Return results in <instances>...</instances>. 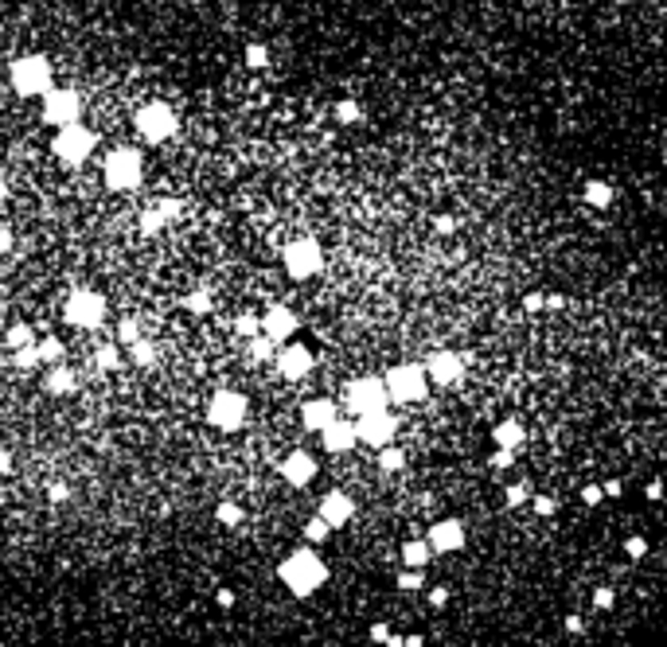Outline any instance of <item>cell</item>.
<instances>
[{"label": "cell", "mask_w": 667, "mask_h": 647, "mask_svg": "<svg viewBox=\"0 0 667 647\" xmlns=\"http://www.w3.org/2000/svg\"><path fill=\"white\" fill-rule=\"evenodd\" d=\"M277 577H281V585L293 593V597H313L316 589L328 581V566H324V558L316 554L313 546H301V550H293L289 558L277 566Z\"/></svg>", "instance_id": "cell-1"}, {"label": "cell", "mask_w": 667, "mask_h": 647, "mask_svg": "<svg viewBox=\"0 0 667 647\" xmlns=\"http://www.w3.org/2000/svg\"><path fill=\"white\" fill-rule=\"evenodd\" d=\"M8 79L20 98H43V94L55 90V67L43 55H24V59H16L8 67Z\"/></svg>", "instance_id": "cell-2"}, {"label": "cell", "mask_w": 667, "mask_h": 647, "mask_svg": "<svg viewBox=\"0 0 667 647\" xmlns=\"http://www.w3.org/2000/svg\"><path fill=\"white\" fill-rule=\"evenodd\" d=\"M386 378V390H391V402L394 406H414V402H425L430 398V371L425 363H398L383 374Z\"/></svg>", "instance_id": "cell-3"}, {"label": "cell", "mask_w": 667, "mask_h": 647, "mask_svg": "<svg viewBox=\"0 0 667 647\" xmlns=\"http://www.w3.org/2000/svg\"><path fill=\"white\" fill-rule=\"evenodd\" d=\"M102 176H106L109 191H133L145 179V157L137 148H113L102 164Z\"/></svg>", "instance_id": "cell-4"}, {"label": "cell", "mask_w": 667, "mask_h": 647, "mask_svg": "<svg viewBox=\"0 0 667 647\" xmlns=\"http://www.w3.org/2000/svg\"><path fill=\"white\" fill-rule=\"evenodd\" d=\"M391 402V390H386V378H375V374H367V378H355V383H347L344 390V410L355 413V417H367V413H379L386 410Z\"/></svg>", "instance_id": "cell-5"}, {"label": "cell", "mask_w": 667, "mask_h": 647, "mask_svg": "<svg viewBox=\"0 0 667 647\" xmlns=\"http://www.w3.org/2000/svg\"><path fill=\"white\" fill-rule=\"evenodd\" d=\"M94 133H90L82 121H74V125H63L55 129V141H51V152H55V160H63L67 168H79L90 160V152H94Z\"/></svg>", "instance_id": "cell-6"}, {"label": "cell", "mask_w": 667, "mask_h": 647, "mask_svg": "<svg viewBox=\"0 0 667 647\" xmlns=\"http://www.w3.org/2000/svg\"><path fill=\"white\" fill-rule=\"evenodd\" d=\"M250 417V402H246L238 390H215L211 402H207V422L215 425L219 433H238Z\"/></svg>", "instance_id": "cell-7"}, {"label": "cell", "mask_w": 667, "mask_h": 647, "mask_svg": "<svg viewBox=\"0 0 667 647\" xmlns=\"http://www.w3.org/2000/svg\"><path fill=\"white\" fill-rule=\"evenodd\" d=\"M137 133L148 141V145H160V141H172L180 129V118L176 109L168 106V102H148V106L137 109V118H133Z\"/></svg>", "instance_id": "cell-8"}, {"label": "cell", "mask_w": 667, "mask_h": 647, "mask_svg": "<svg viewBox=\"0 0 667 647\" xmlns=\"http://www.w3.org/2000/svg\"><path fill=\"white\" fill-rule=\"evenodd\" d=\"M285 273L293 277V281H308V277H316L324 269V250L316 238H293V242L285 246Z\"/></svg>", "instance_id": "cell-9"}, {"label": "cell", "mask_w": 667, "mask_h": 647, "mask_svg": "<svg viewBox=\"0 0 667 647\" xmlns=\"http://www.w3.org/2000/svg\"><path fill=\"white\" fill-rule=\"evenodd\" d=\"M109 304L102 293H94V289H74V293L67 296V304H63V316H67V324H74V328H98L102 320H106Z\"/></svg>", "instance_id": "cell-10"}, {"label": "cell", "mask_w": 667, "mask_h": 647, "mask_svg": "<svg viewBox=\"0 0 667 647\" xmlns=\"http://www.w3.org/2000/svg\"><path fill=\"white\" fill-rule=\"evenodd\" d=\"M82 118V98L74 94V90L67 86H55L51 94H43V121H47L51 129H63V125H74V121Z\"/></svg>", "instance_id": "cell-11"}, {"label": "cell", "mask_w": 667, "mask_h": 647, "mask_svg": "<svg viewBox=\"0 0 667 647\" xmlns=\"http://www.w3.org/2000/svg\"><path fill=\"white\" fill-rule=\"evenodd\" d=\"M359 441L371 445V449H386V445L394 441V433H398V417H394L391 410H379V413H367V417H359Z\"/></svg>", "instance_id": "cell-12"}, {"label": "cell", "mask_w": 667, "mask_h": 647, "mask_svg": "<svg viewBox=\"0 0 667 647\" xmlns=\"http://www.w3.org/2000/svg\"><path fill=\"white\" fill-rule=\"evenodd\" d=\"M425 371H430L433 386H457L464 378V371H469V363H464L461 351H433L425 359Z\"/></svg>", "instance_id": "cell-13"}, {"label": "cell", "mask_w": 667, "mask_h": 647, "mask_svg": "<svg viewBox=\"0 0 667 647\" xmlns=\"http://www.w3.org/2000/svg\"><path fill=\"white\" fill-rule=\"evenodd\" d=\"M274 363H277V371H281V378L297 383V378H304V374H313L316 355L308 351L304 344H281V351H277Z\"/></svg>", "instance_id": "cell-14"}, {"label": "cell", "mask_w": 667, "mask_h": 647, "mask_svg": "<svg viewBox=\"0 0 667 647\" xmlns=\"http://www.w3.org/2000/svg\"><path fill=\"white\" fill-rule=\"evenodd\" d=\"M433 554H457L464 546V522L461 519H437L430 530H425Z\"/></svg>", "instance_id": "cell-15"}, {"label": "cell", "mask_w": 667, "mask_h": 647, "mask_svg": "<svg viewBox=\"0 0 667 647\" xmlns=\"http://www.w3.org/2000/svg\"><path fill=\"white\" fill-rule=\"evenodd\" d=\"M297 328H301V320H297L293 308H285V304H274V308H265L262 316V332L269 335V340H277V344H289L297 335Z\"/></svg>", "instance_id": "cell-16"}, {"label": "cell", "mask_w": 667, "mask_h": 647, "mask_svg": "<svg viewBox=\"0 0 667 647\" xmlns=\"http://www.w3.org/2000/svg\"><path fill=\"white\" fill-rule=\"evenodd\" d=\"M320 441H324V449L336 452V456H340V452H352L355 445H359V425H355V422H344V417H336V422L320 433Z\"/></svg>", "instance_id": "cell-17"}, {"label": "cell", "mask_w": 667, "mask_h": 647, "mask_svg": "<svg viewBox=\"0 0 667 647\" xmlns=\"http://www.w3.org/2000/svg\"><path fill=\"white\" fill-rule=\"evenodd\" d=\"M336 417H340V406L332 398H313V402L301 406V422H304V429H313V433H324Z\"/></svg>", "instance_id": "cell-18"}, {"label": "cell", "mask_w": 667, "mask_h": 647, "mask_svg": "<svg viewBox=\"0 0 667 647\" xmlns=\"http://www.w3.org/2000/svg\"><path fill=\"white\" fill-rule=\"evenodd\" d=\"M316 511H320L332 527H344V522H352V515H355V500H352V495H344V491H328Z\"/></svg>", "instance_id": "cell-19"}, {"label": "cell", "mask_w": 667, "mask_h": 647, "mask_svg": "<svg viewBox=\"0 0 667 647\" xmlns=\"http://www.w3.org/2000/svg\"><path fill=\"white\" fill-rule=\"evenodd\" d=\"M281 476H285L289 484H293V488H304V484H308V480L316 476V461L308 456V452H301V449H297V452H289V456L281 461Z\"/></svg>", "instance_id": "cell-20"}, {"label": "cell", "mask_w": 667, "mask_h": 647, "mask_svg": "<svg viewBox=\"0 0 667 647\" xmlns=\"http://www.w3.org/2000/svg\"><path fill=\"white\" fill-rule=\"evenodd\" d=\"M492 441L503 445V449H523V441H527V429H523L515 417H508V422H500L496 429H492Z\"/></svg>", "instance_id": "cell-21"}, {"label": "cell", "mask_w": 667, "mask_h": 647, "mask_svg": "<svg viewBox=\"0 0 667 647\" xmlns=\"http://www.w3.org/2000/svg\"><path fill=\"white\" fill-rule=\"evenodd\" d=\"M74 386H79V378H74V371L70 367H63V363H55L51 367V374H47V394H74Z\"/></svg>", "instance_id": "cell-22"}, {"label": "cell", "mask_w": 667, "mask_h": 647, "mask_svg": "<svg viewBox=\"0 0 667 647\" xmlns=\"http://www.w3.org/2000/svg\"><path fill=\"white\" fill-rule=\"evenodd\" d=\"M430 558H433L430 538H410V542H402V561H406L410 569H422Z\"/></svg>", "instance_id": "cell-23"}, {"label": "cell", "mask_w": 667, "mask_h": 647, "mask_svg": "<svg viewBox=\"0 0 667 647\" xmlns=\"http://www.w3.org/2000/svg\"><path fill=\"white\" fill-rule=\"evenodd\" d=\"M246 351H250V359H254V363H269V359H277L281 344H277V340H269L265 332H258L254 340H250V347H246Z\"/></svg>", "instance_id": "cell-24"}, {"label": "cell", "mask_w": 667, "mask_h": 647, "mask_svg": "<svg viewBox=\"0 0 667 647\" xmlns=\"http://www.w3.org/2000/svg\"><path fill=\"white\" fill-rule=\"evenodd\" d=\"M332 522H328V519H324V515H320V511H316V515H313V519H308V522H304V542H313V546H316V542H324V538H328V534H332Z\"/></svg>", "instance_id": "cell-25"}, {"label": "cell", "mask_w": 667, "mask_h": 647, "mask_svg": "<svg viewBox=\"0 0 667 647\" xmlns=\"http://www.w3.org/2000/svg\"><path fill=\"white\" fill-rule=\"evenodd\" d=\"M586 203L589 207H609L613 203V187H609L605 179H589L586 184Z\"/></svg>", "instance_id": "cell-26"}, {"label": "cell", "mask_w": 667, "mask_h": 647, "mask_svg": "<svg viewBox=\"0 0 667 647\" xmlns=\"http://www.w3.org/2000/svg\"><path fill=\"white\" fill-rule=\"evenodd\" d=\"M94 363H98L102 371H118V367H121V351H118V344H102L98 351H94Z\"/></svg>", "instance_id": "cell-27"}, {"label": "cell", "mask_w": 667, "mask_h": 647, "mask_svg": "<svg viewBox=\"0 0 667 647\" xmlns=\"http://www.w3.org/2000/svg\"><path fill=\"white\" fill-rule=\"evenodd\" d=\"M129 359H133L137 367H152L157 363V347L148 344V340H137V344L129 347Z\"/></svg>", "instance_id": "cell-28"}, {"label": "cell", "mask_w": 667, "mask_h": 647, "mask_svg": "<svg viewBox=\"0 0 667 647\" xmlns=\"http://www.w3.org/2000/svg\"><path fill=\"white\" fill-rule=\"evenodd\" d=\"M36 363H43V359H40V344H28V347H20V351H12V367L31 371Z\"/></svg>", "instance_id": "cell-29"}, {"label": "cell", "mask_w": 667, "mask_h": 647, "mask_svg": "<svg viewBox=\"0 0 667 647\" xmlns=\"http://www.w3.org/2000/svg\"><path fill=\"white\" fill-rule=\"evenodd\" d=\"M63 355H67V351H63V340H55V335L40 340V359H43V363L55 367V363H63Z\"/></svg>", "instance_id": "cell-30"}, {"label": "cell", "mask_w": 667, "mask_h": 647, "mask_svg": "<svg viewBox=\"0 0 667 647\" xmlns=\"http://www.w3.org/2000/svg\"><path fill=\"white\" fill-rule=\"evenodd\" d=\"M4 344H8L12 351H20V347L36 344V340H31V328H28V324H12V328H8V335H4Z\"/></svg>", "instance_id": "cell-31"}, {"label": "cell", "mask_w": 667, "mask_h": 647, "mask_svg": "<svg viewBox=\"0 0 667 647\" xmlns=\"http://www.w3.org/2000/svg\"><path fill=\"white\" fill-rule=\"evenodd\" d=\"M379 468H383V472H402V468H406V452L386 445V449L379 452Z\"/></svg>", "instance_id": "cell-32"}, {"label": "cell", "mask_w": 667, "mask_h": 647, "mask_svg": "<svg viewBox=\"0 0 667 647\" xmlns=\"http://www.w3.org/2000/svg\"><path fill=\"white\" fill-rule=\"evenodd\" d=\"M235 332L242 335V340H254L258 332H262V316H254V312H242L235 320Z\"/></svg>", "instance_id": "cell-33"}, {"label": "cell", "mask_w": 667, "mask_h": 647, "mask_svg": "<svg viewBox=\"0 0 667 647\" xmlns=\"http://www.w3.org/2000/svg\"><path fill=\"white\" fill-rule=\"evenodd\" d=\"M211 308H215V304H211V293H207V289H196V293H187V312L207 316Z\"/></svg>", "instance_id": "cell-34"}, {"label": "cell", "mask_w": 667, "mask_h": 647, "mask_svg": "<svg viewBox=\"0 0 667 647\" xmlns=\"http://www.w3.org/2000/svg\"><path fill=\"white\" fill-rule=\"evenodd\" d=\"M359 118H363L359 102H340V106H336V121H340V125H355Z\"/></svg>", "instance_id": "cell-35"}, {"label": "cell", "mask_w": 667, "mask_h": 647, "mask_svg": "<svg viewBox=\"0 0 667 647\" xmlns=\"http://www.w3.org/2000/svg\"><path fill=\"white\" fill-rule=\"evenodd\" d=\"M265 63H269V47H265V43H250V47H246V67L262 70Z\"/></svg>", "instance_id": "cell-36"}, {"label": "cell", "mask_w": 667, "mask_h": 647, "mask_svg": "<svg viewBox=\"0 0 667 647\" xmlns=\"http://www.w3.org/2000/svg\"><path fill=\"white\" fill-rule=\"evenodd\" d=\"M118 340H121L125 347L137 344V340H141V320H121V324H118Z\"/></svg>", "instance_id": "cell-37"}, {"label": "cell", "mask_w": 667, "mask_h": 647, "mask_svg": "<svg viewBox=\"0 0 667 647\" xmlns=\"http://www.w3.org/2000/svg\"><path fill=\"white\" fill-rule=\"evenodd\" d=\"M219 522H223V527H238V522H242V507H238V503H219Z\"/></svg>", "instance_id": "cell-38"}, {"label": "cell", "mask_w": 667, "mask_h": 647, "mask_svg": "<svg viewBox=\"0 0 667 647\" xmlns=\"http://www.w3.org/2000/svg\"><path fill=\"white\" fill-rule=\"evenodd\" d=\"M157 230H164V215L152 207V211H145V215H141V234H157Z\"/></svg>", "instance_id": "cell-39"}, {"label": "cell", "mask_w": 667, "mask_h": 647, "mask_svg": "<svg viewBox=\"0 0 667 647\" xmlns=\"http://www.w3.org/2000/svg\"><path fill=\"white\" fill-rule=\"evenodd\" d=\"M488 464H492L496 472H500V468H511V464H515V449H503V445H496V452L488 456Z\"/></svg>", "instance_id": "cell-40"}, {"label": "cell", "mask_w": 667, "mask_h": 647, "mask_svg": "<svg viewBox=\"0 0 667 647\" xmlns=\"http://www.w3.org/2000/svg\"><path fill=\"white\" fill-rule=\"evenodd\" d=\"M601 500H605V484H586V488H581V503H586V507H597Z\"/></svg>", "instance_id": "cell-41"}, {"label": "cell", "mask_w": 667, "mask_h": 647, "mask_svg": "<svg viewBox=\"0 0 667 647\" xmlns=\"http://www.w3.org/2000/svg\"><path fill=\"white\" fill-rule=\"evenodd\" d=\"M531 507H535V515H539V519H550V515L558 511V503L550 500V495H535V500H531Z\"/></svg>", "instance_id": "cell-42"}, {"label": "cell", "mask_w": 667, "mask_h": 647, "mask_svg": "<svg viewBox=\"0 0 667 647\" xmlns=\"http://www.w3.org/2000/svg\"><path fill=\"white\" fill-rule=\"evenodd\" d=\"M527 500H531V488H527V484H511V488H508V507H523Z\"/></svg>", "instance_id": "cell-43"}, {"label": "cell", "mask_w": 667, "mask_h": 647, "mask_svg": "<svg viewBox=\"0 0 667 647\" xmlns=\"http://www.w3.org/2000/svg\"><path fill=\"white\" fill-rule=\"evenodd\" d=\"M625 554H628V558H632V561H640V558H644V554H648V542L640 538V534H632V538L625 542Z\"/></svg>", "instance_id": "cell-44"}, {"label": "cell", "mask_w": 667, "mask_h": 647, "mask_svg": "<svg viewBox=\"0 0 667 647\" xmlns=\"http://www.w3.org/2000/svg\"><path fill=\"white\" fill-rule=\"evenodd\" d=\"M425 577L418 573V569H410V573H398V589H406V593H414V589H422Z\"/></svg>", "instance_id": "cell-45"}, {"label": "cell", "mask_w": 667, "mask_h": 647, "mask_svg": "<svg viewBox=\"0 0 667 647\" xmlns=\"http://www.w3.org/2000/svg\"><path fill=\"white\" fill-rule=\"evenodd\" d=\"M157 211L164 215V223H172V218H180V211H184V207H180V199H160Z\"/></svg>", "instance_id": "cell-46"}, {"label": "cell", "mask_w": 667, "mask_h": 647, "mask_svg": "<svg viewBox=\"0 0 667 647\" xmlns=\"http://www.w3.org/2000/svg\"><path fill=\"white\" fill-rule=\"evenodd\" d=\"M539 308H547V293H527L523 296V312H539Z\"/></svg>", "instance_id": "cell-47"}, {"label": "cell", "mask_w": 667, "mask_h": 647, "mask_svg": "<svg viewBox=\"0 0 667 647\" xmlns=\"http://www.w3.org/2000/svg\"><path fill=\"white\" fill-rule=\"evenodd\" d=\"M593 608L609 612V608H613V589H593Z\"/></svg>", "instance_id": "cell-48"}, {"label": "cell", "mask_w": 667, "mask_h": 647, "mask_svg": "<svg viewBox=\"0 0 667 647\" xmlns=\"http://www.w3.org/2000/svg\"><path fill=\"white\" fill-rule=\"evenodd\" d=\"M371 639H375V644H386V639H391V624H383V620L371 624Z\"/></svg>", "instance_id": "cell-49"}, {"label": "cell", "mask_w": 667, "mask_h": 647, "mask_svg": "<svg viewBox=\"0 0 667 647\" xmlns=\"http://www.w3.org/2000/svg\"><path fill=\"white\" fill-rule=\"evenodd\" d=\"M433 226H437V234H453V230H457V218H453V215H437V223H433Z\"/></svg>", "instance_id": "cell-50"}, {"label": "cell", "mask_w": 667, "mask_h": 647, "mask_svg": "<svg viewBox=\"0 0 667 647\" xmlns=\"http://www.w3.org/2000/svg\"><path fill=\"white\" fill-rule=\"evenodd\" d=\"M445 600H449V589H445V585H437V589H430V605H433V608H441V605H445Z\"/></svg>", "instance_id": "cell-51"}, {"label": "cell", "mask_w": 667, "mask_h": 647, "mask_svg": "<svg viewBox=\"0 0 667 647\" xmlns=\"http://www.w3.org/2000/svg\"><path fill=\"white\" fill-rule=\"evenodd\" d=\"M644 495H648V500H664V484H659V480H652V484L644 488Z\"/></svg>", "instance_id": "cell-52"}, {"label": "cell", "mask_w": 667, "mask_h": 647, "mask_svg": "<svg viewBox=\"0 0 667 647\" xmlns=\"http://www.w3.org/2000/svg\"><path fill=\"white\" fill-rule=\"evenodd\" d=\"M47 500L51 503H63V500H67V484H55V488L47 491Z\"/></svg>", "instance_id": "cell-53"}, {"label": "cell", "mask_w": 667, "mask_h": 647, "mask_svg": "<svg viewBox=\"0 0 667 647\" xmlns=\"http://www.w3.org/2000/svg\"><path fill=\"white\" fill-rule=\"evenodd\" d=\"M620 491H625V488H620V480H605V495H609V500H617Z\"/></svg>", "instance_id": "cell-54"}, {"label": "cell", "mask_w": 667, "mask_h": 647, "mask_svg": "<svg viewBox=\"0 0 667 647\" xmlns=\"http://www.w3.org/2000/svg\"><path fill=\"white\" fill-rule=\"evenodd\" d=\"M219 605H223V608H230V605H235V593H230V589H219Z\"/></svg>", "instance_id": "cell-55"}, {"label": "cell", "mask_w": 667, "mask_h": 647, "mask_svg": "<svg viewBox=\"0 0 667 647\" xmlns=\"http://www.w3.org/2000/svg\"><path fill=\"white\" fill-rule=\"evenodd\" d=\"M562 304H566V296H562V293H550L547 296V308H562Z\"/></svg>", "instance_id": "cell-56"}, {"label": "cell", "mask_w": 667, "mask_h": 647, "mask_svg": "<svg viewBox=\"0 0 667 647\" xmlns=\"http://www.w3.org/2000/svg\"><path fill=\"white\" fill-rule=\"evenodd\" d=\"M581 628H586V624H581V616H566V632H581Z\"/></svg>", "instance_id": "cell-57"}, {"label": "cell", "mask_w": 667, "mask_h": 647, "mask_svg": "<svg viewBox=\"0 0 667 647\" xmlns=\"http://www.w3.org/2000/svg\"><path fill=\"white\" fill-rule=\"evenodd\" d=\"M406 647H425V636H406Z\"/></svg>", "instance_id": "cell-58"}, {"label": "cell", "mask_w": 667, "mask_h": 647, "mask_svg": "<svg viewBox=\"0 0 667 647\" xmlns=\"http://www.w3.org/2000/svg\"><path fill=\"white\" fill-rule=\"evenodd\" d=\"M383 647H406V639H402V636H391V639H386Z\"/></svg>", "instance_id": "cell-59"}]
</instances>
